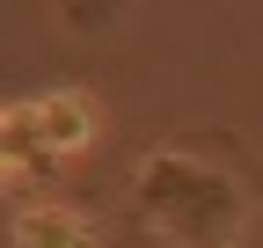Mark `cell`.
I'll list each match as a JSON object with an SVG mask.
<instances>
[{"label": "cell", "mask_w": 263, "mask_h": 248, "mask_svg": "<svg viewBox=\"0 0 263 248\" xmlns=\"http://www.w3.org/2000/svg\"><path fill=\"white\" fill-rule=\"evenodd\" d=\"M139 212L168 248H234L249 226V190L234 168L190 146H161L139 168Z\"/></svg>", "instance_id": "obj_1"}, {"label": "cell", "mask_w": 263, "mask_h": 248, "mask_svg": "<svg viewBox=\"0 0 263 248\" xmlns=\"http://www.w3.org/2000/svg\"><path fill=\"white\" fill-rule=\"evenodd\" d=\"M95 139V110L81 88H51V95H29L8 110V146H15V161H73V153Z\"/></svg>", "instance_id": "obj_2"}, {"label": "cell", "mask_w": 263, "mask_h": 248, "mask_svg": "<svg viewBox=\"0 0 263 248\" xmlns=\"http://www.w3.org/2000/svg\"><path fill=\"white\" fill-rule=\"evenodd\" d=\"M15 248H95V226L81 212H59V204H29L15 219Z\"/></svg>", "instance_id": "obj_3"}]
</instances>
